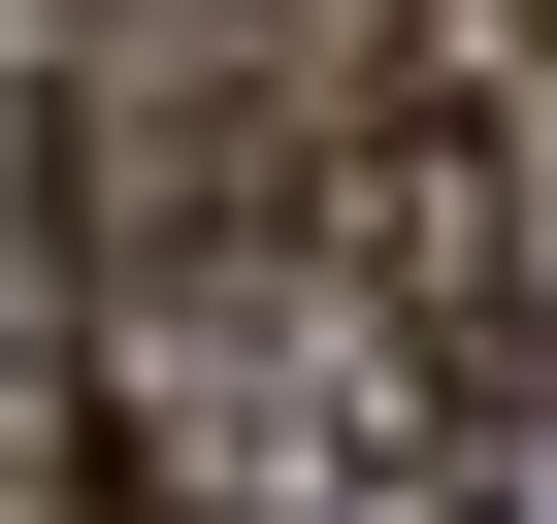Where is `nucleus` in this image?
I'll return each mask as SVG.
<instances>
[{
  "mask_svg": "<svg viewBox=\"0 0 557 524\" xmlns=\"http://www.w3.org/2000/svg\"><path fill=\"white\" fill-rule=\"evenodd\" d=\"M296 361L394 394L426 459L557 426V197H524V99H492L459 0H361L296 66Z\"/></svg>",
  "mask_w": 557,
  "mask_h": 524,
  "instance_id": "1",
  "label": "nucleus"
},
{
  "mask_svg": "<svg viewBox=\"0 0 557 524\" xmlns=\"http://www.w3.org/2000/svg\"><path fill=\"white\" fill-rule=\"evenodd\" d=\"M492 99H524V197H557V0H492Z\"/></svg>",
  "mask_w": 557,
  "mask_h": 524,
  "instance_id": "2",
  "label": "nucleus"
}]
</instances>
